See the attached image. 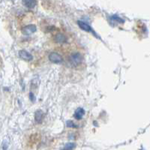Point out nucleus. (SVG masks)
<instances>
[{"label":"nucleus","mask_w":150,"mask_h":150,"mask_svg":"<svg viewBox=\"0 0 150 150\" xmlns=\"http://www.w3.org/2000/svg\"><path fill=\"white\" fill-rule=\"evenodd\" d=\"M76 145L74 143H66L62 150H73L75 148Z\"/></svg>","instance_id":"10"},{"label":"nucleus","mask_w":150,"mask_h":150,"mask_svg":"<svg viewBox=\"0 0 150 150\" xmlns=\"http://www.w3.org/2000/svg\"><path fill=\"white\" fill-rule=\"evenodd\" d=\"M110 19L111 20H112L113 21H117V22L120 23H125L124 20H122V19H121L120 17H119L116 15L112 16V17H110Z\"/></svg>","instance_id":"11"},{"label":"nucleus","mask_w":150,"mask_h":150,"mask_svg":"<svg viewBox=\"0 0 150 150\" xmlns=\"http://www.w3.org/2000/svg\"><path fill=\"white\" fill-rule=\"evenodd\" d=\"M66 125L68 127L72 128H77V127H78L77 125H75L74 123V122L71 121V120H68V121L66 122Z\"/></svg>","instance_id":"12"},{"label":"nucleus","mask_w":150,"mask_h":150,"mask_svg":"<svg viewBox=\"0 0 150 150\" xmlns=\"http://www.w3.org/2000/svg\"><path fill=\"white\" fill-rule=\"evenodd\" d=\"M23 4L26 7L29 8H33L37 5V2L36 1H33V0H26V1H23Z\"/></svg>","instance_id":"9"},{"label":"nucleus","mask_w":150,"mask_h":150,"mask_svg":"<svg viewBox=\"0 0 150 150\" xmlns=\"http://www.w3.org/2000/svg\"><path fill=\"white\" fill-rule=\"evenodd\" d=\"M43 119H44V112L41 110H38L35 112V122L38 123V124H40V123L42 122Z\"/></svg>","instance_id":"8"},{"label":"nucleus","mask_w":150,"mask_h":150,"mask_svg":"<svg viewBox=\"0 0 150 150\" xmlns=\"http://www.w3.org/2000/svg\"><path fill=\"white\" fill-rule=\"evenodd\" d=\"M48 58H49L50 61L55 64H59L63 61L62 57L59 53H55V52H52V53H50Z\"/></svg>","instance_id":"2"},{"label":"nucleus","mask_w":150,"mask_h":150,"mask_svg":"<svg viewBox=\"0 0 150 150\" xmlns=\"http://www.w3.org/2000/svg\"><path fill=\"white\" fill-rule=\"evenodd\" d=\"M19 56L21 57L22 59L25 60V61H32L33 59V55L30 54L29 52H27L25 50H21L19 51Z\"/></svg>","instance_id":"6"},{"label":"nucleus","mask_w":150,"mask_h":150,"mask_svg":"<svg viewBox=\"0 0 150 150\" xmlns=\"http://www.w3.org/2000/svg\"><path fill=\"white\" fill-rule=\"evenodd\" d=\"M37 30V27L34 24H30V25H27V26H24L23 28V34L25 35H30L35 33Z\"/></svg>","instance_id":"3"},{"label":"nucleus","mask_w":150,"mask_h":150,"mask_svg":"<svg viewBox=\"0 0 150 150\" xmlns=\"http://www.w3.org/2000/svg\"><path fill=\"white\" fill-rule=\"evenodd\" d=\"M29 98H30V100L33 101V102H34L35 100V97L34 94H33V92H30V93H29Z\"/></svg>","instance_id":"13"},{"label":"nucleus","mask_w":150,"mask_h":150,"mask_svg":"<svg viewBox=\"0 0 150 150\" xmlns=\"http://www.w3.org/2000/svg\"><path fill=\"white\" fill-rule=\"evenodd\" d=\"M77 24H78L79 27L82 29V30L88 32V33H91L94 35H96V33H95V31L93 30V29L89 26V24H87L86 22H83V21H77Z\"/></svg>","instance_id":"4"},{"label":"nucleus","mask_w":150,"mask_h":150,"mask_svg":"<svg viewBox=\"0 0 150 150\" xmlns=\"http://www.w3.org/2000/svg\"><path fill=\"white\" fill-rule=\"evenodd\" d=\"M68 61L71 66L78 67L80 66L83 62V56L80 53L75 52L69 55L68 58Z\"/></svg>","instance_id":"1"},{"label":"nucleus","mask_w":150,"mask_h":150,"mask_svg":"<svg viewBox=\"0 0 150 150\" xmlns=\"http://www.w3.org/2000/svg\"><path fill=\"white\" fill-rule=\"evenodd\" d=\"M84 115H85V110H84L83 108H79L74 111V117L77 120H82Z\"/></svg>","instance_id":"7"},{"label":"nucleus","mask_w":150,"mask_h":150,"mask_svg":"<svg viewBox=\"0 0 150 150\" xmlns=\"http://www.w3.org/2000/svg\"><path fill=\"white\" fill-rule=\"evenodd\" d=\"M53 41H54L55 43L60 44V45L65 44L67 41V37L63 33H59L54 35V37H53Z\"/></svg>","instance_id":"5"}]
</instances>
